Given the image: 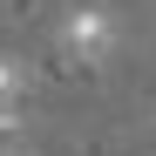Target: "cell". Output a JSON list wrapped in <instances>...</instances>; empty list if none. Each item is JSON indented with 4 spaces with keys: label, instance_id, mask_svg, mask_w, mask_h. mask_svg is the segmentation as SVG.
I'll return each mask as SVG.
<instances>
[{
    "label": "cell",
    "instance_id": "obj_1",
    "mask_svg": "<svg viewBox=\"0 0 156 156\" xmlns=\"http://www.w3.org/2000/svg\"><path fill=\"white\" fill-rule=\"evenodd\" d=\"M61 41H68V55H82V61L95 68V61H109V55H115V20L102 14V7H82V14H68Z\"/></svg>",
    "mask_w": 156,
    "mask_h": 156
},
{
    "label": "cell",
    "instance_id": "obj_2",
    "mask_svg": "<svg viewBox=\"0 0 156 156\" xmlns=\"http://www.w3.org/2000/svg\"><path fill=\"white\" fill-rule=\"evenodd\" d=\"M20 88H27V68H20L14 55H0V122H14V102Z\"/></svg>",
    "mask_w": 156,
    "mask_h": 156
}]
</instances>
